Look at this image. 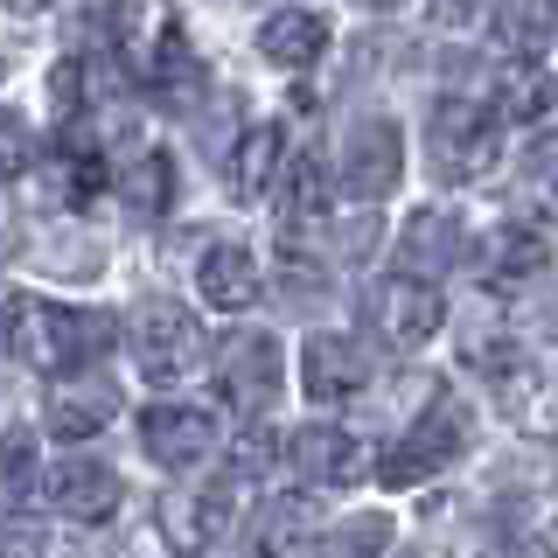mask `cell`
I'll use <instances>...</instances> for the list:
<instances>
[{"label":"cell","mask_w":558,"mask_h":558,"mask_svg":"<svg viewBox=\"0 0 558 558\" xmlns=\"http://www.w3.org/2000/svg\"><path fill=\"white\" fill-rule=\"evenodd\" d=\"M105 342H112V322H105V314L57 307V301H43V293H14L8 301V349H14V363H28V371H43V377H77V363L98 356Z\"/></svg>","instance_id":"obj_1"},{"label":"cell","mask_w":558,"mask_h":558,"mask_svg":"<svg viewBox=\"0 0 558 558\" xmlns=\"http://www.w3.org/2000/svg\"><path fill=\"white\" fill-rule=\"evenodd\" d=\"M468 405H453V398H433L426 412H418V426L398 440L391 453H384V468H377V482L384 488H418V482H433L440 468H453L468 453Z\"/></svg>","instance_id":"obj_2"},{"label":"cell","mask_w":558,"mask_h":558,"mask_svg":"<svg viewBox=\"0 0 558 558\" xmlns=\"http://www.w3.org/2000/svg\"><path fill=\"white\" fill-rule=\"evenodd\" d=\"M363 322H371V336H377L384 349H418V342L440 336L447 301H440V287H433V279L391 272V279H377V287H371V301H363Z\"/></svg>","instance_id":"obj_3"},{"label":"cell","mask_w":558,"mask_h":558,"mask_svg":"<svg viewBox=\"0 0 558 558\" xmlns=\"http://www.w3.org/2000/svg\"><path fill=\"white\" fill-rule=\"evenodd\" d=\"M426 147H433V174H440V182H475V174L496 168L502 126L475 98H447L440 112H433V126H426Z\"/></svg>","instance_id":"obj_4"},{"label":"cell","mask_w":558,"mask_h":558,"mask_svg":"<svg viewBox=\"0 0 558 558\" xmlns=\"http://www.w3.org/2000/svg\"><path fill=\"white\" fill-rule=\"evenodd\" d=\"M126 336H133V363H140V371H147L154 384L182 377L189 363L203 356V328H196V314L174 307V301H140V307H133V322H126Z\"/></svg>","instance_id":"obj_5"},{"label":"cell","mask_w":558,"mask_h":558,"mask_svg":"<svg viewBox=\"0 0 558 558\" xmlns=\"http://www.w3.org/2000/svg\"><path fill=\"white\" fill-rule=\"evenodd\" d=\"M398 174H405V140H398L391 119H363V126L342 133V168H336V182H342L356 203H384V196L398 189Z\"/></svg>","instance_id":"obj_6"},{"label":"cell","mask_w":558,"mask_h":558,"mask_svg":"<svg viewBox=\"0 0 558 558\" xmlns=\"http://www.w3.org/2000/svg\"><path fill=\"white\" fill-rule=\"evenodd\" d=\"M231 517H238L231 482H217V488H182V496L161 502V537H168L174 558H203V551H217L223 537H231Z\"/></svg>","instance_id":"obj_7"},{"label":"cell","mask_w":558,"mask_h":558,"mask_svg":"<svg viewBox=\"0 0 558 558\" xmlns=\"http://www.w3.org/2000/svg\"><path fill=\"white\" fill-rule=\"evenodd\" d=\"M279 377H287V363H279V342L258 336V328H244L217 349V391L231 398L238 412H266L279 398Z\"/></svg>","instance_id":"obj_8"},{"label":"cell","mask_w":558,"mask_h":558,"mask_svg":"<svg viewBox=\"0 0 558 558\" xmlns=\"http://www.w3.org/2000/svg\"><path fill=\"white\" fill-rule=\"evenodd\" d=\"M140 440H147V453L161 468H196V461H209V447H217V418L203 405H147Z\"/></svg>","instance_id":"obj_9"},{"label":"cell","mask_w":558,"mask_h":558,"mask_svg":"<svg viewBox=\"0 0 558 558\" xmlns=\"http://www.w3.org/2000/svg\"><path fill=\"white\" fill-rule=\"evenodd\" d=\"M287 468L314 488H349L363 475V440L342 433V426H301L287 440Z\"/></svg>","instance_id":"obj_10"},{"label":"cell","mask_w":558,"mask_h":558,"mask_svg":"<svg viewBox=\"0 0 558 558\" xmlns=\"http://www.w3.org/2000/svg\"><path fill=\"white\" fill-rule=\"evenodd\" d=\"M363 384H371V363H363V349L349 336H307L301 349V391L314 405H342V398H356Z\"/></svg>","instance_id":"obj_11"},{"label":"cell","mask_w":558,"mask_h":558,"mask_svg":"<svg viewBox=\"0 0 558 558\" xmlns=\"http://www.w3.org/2000/svg\"><path fill=\"white\" fill-rule=\"evenodd\" d=\"M119 496H126V488H119V475L105 461H63L57 475H49V502H57V510L70 517V523H105L119 510Z\"/></svg>","instance_id":"obj_12"},{"label":"cell","mask_w":558,"mask_h":558,"mask_svg":"<svg viewBox=\"0 0 558 558\" xmlns=\"http://www.w3.org/2000/svg\"><path fill=\"white\" fill-rule=\"evenodd\" d=\"M322 49H328V28H322V14H307V8H279V14L258 22V57L272 70H307Z\"/></svg>","instance_id":"obj_13"},{"label":"cell","mask_w":558,"mask_h":558,"mask_svg":"<svg viewBox=\"0 0 558 558\" xmlns=\"http://www.w3.org/2000/svg\"><path fill=\"white\" fill-rule=\"evenodd\" d=\"M196 293L209 307H223V314H244L258 301V266H252V252L244 244H209L203 252V266H196Z\"/></svg>","instance_id":"obj_14"},{"label":"cell","mask_w":558,"mask_h":558,"mask_svg":"<svg viewBox=\"0 0 558 558\" xmlns=\"http://www.w3.org/2000/svg\"><path fill=\"white\" fill-rule=\"evenodd\" d=\"M112 412H119V398H112L105 377H63L57 398H49V433H57V440H92Z\"/></svg>","instance_id":"obj_15"},{"label":"cell","mask_w":558,"mask_h":558,"mask_svg":"<svg viewBox=\"0 0 558 558\" xmlns=\"http://www.w3.org/2000/svg\"><path fill=\"white\" fill-rule=\"evenodd\" d=\"M551 105V77L537 63H502L496 70V92H488L482 112L496 119V126H531V119H545Z\"/></svg>","instance_id":"obj_16"},{"label":"cell","mask_w":558,"mask_h":558,"mask_svg":"<svg viewBox=\"0 0 558 558\" xmlns=\"http://www.w3.org/2000/svg\"><path fill=\"white\" fill-rule=\"evenodd\" d=\"M558 35V0H502L496 8V43L510 49V63H537Z\"/></svg>","instance_id":"obj_17"},{"label":"cell","mask_w":558,"mask_h":558,"mask_svg":"<svg viewBox=\"0 0 558 558\" xmlns=\"http://www.w3.org/2000/svg\"><path fill=\"white\" fill-rule=\"evenodd\" d=\"M545 238L537 231H523V223H510V231H496L488 238V252H482V279L496 293H510V287H523V279H537L545 272Z\"/></svg>","instance_id":"obj_18"},{"label":"cell","mask_w":558,"mask_h":558,"mask_svg":"<svg viewBox=\"0 0 558 558\" xmlns=\"http://www.w3.org/2000/svg\"><path fill=\"white\" fill-rule=\"evenodd\" d=\"M322 217H328V168L322 161H293L287 168V196H279V244H301Z\"/></svg>","instance_id":"obj_19"},{"label":"cell","mask_w":558,"mask_h":558,"mask_svg":"<svg viewBox=\"0 0 558 558\" xmlns=\"http://www.w3.org/2000/svg\"><path fill=\"white\" fill-rule=\"evenodd\" d=\"M279 168H287V140H279V126H252L231 147V168H223V174H231V196L238 203H258Z\"/></svg>","instance_id":"obj_20"},{"label":"cell","mask_w":558,"mask_h":558,"mask_svg":"<svg viewBox=\"0 0 558 558\" xmlns=\"http://www.w3.org/2000/svg\"><path fill=\"white\" fill-rule=\"evenodd\" d=\"M119 203H133L140 217H161V209L174 203V168L168 154H133V161H119Z\"/></svg>","instance_id":"obj_21"},{"label":"cell","mask_w":558,"mask_h":558,"mask_svg":"<svg viewBox=\"0 0 558 558\" xmlns=\"http://www.w3.org/2000/svg\"><path fill=\"white\" fill-rule=\"evenodd\" d=\"M140 70H147V84H154V98H161V105H189V98L203 92V63L189 57L182 28H174V35H168V43L154 49V57L140 63Z\"/></svg>","instance_id":"obj_22"},{"label":"cell","mask_w":558,"mask_h":558,"mask_svg":"<svg viewBox=\"0 0 558 558\" xmlns=\"http://www.w3.org/2000/svg\"><path fill=\"white\" fill-rule=\"evenodd\" d=\"M405 258L418 272H440L461 258V223H447L440 209H418V217L405 223Z\"/></svg>","instance_id":"obj_23"},{"label":"cell","mask_w":558,"mask_h":558,"mask_svg":"<svg viewBox=\"0 0 558 558\" xmlns=\"http://www.w3.org/2000/svg\"><path fill=\"white\" fill-rule=\"evenodd\" d=\"M384 545H391V523H384V517H356L349 531H328L322 545H314V558H377Z\"/></svg>","instance_id":"obj_24"},{"label":"cell","mask_w":558,"mask_h":558,"mask_svg":"<svg viewBox=\"0 0 558 558\" xmlns=\"http://www.w3.org/2000/svg\"><path fill=\"white\" fill-rule=\"evenodd\" d=\"M35 482V440L28 433H8L0 440V502H22Z\"/></svg>","instance_id":"obj_25"},{"label":"cell","mask_w":558,"mask_h":558,"mask_svg":"<svg viewBox=\"0 0 558 558\" xmlns=\"http://www.w3.org/2000/svg\"><path fill=\"white\" fill-rule=\"evenodd\" d=\"M28 161H35V140L22 126V112H0V182L28 174Z\"/></svg>","instance_id":"obj_26"},{"label":"cell","mask_w":558,"mask_h":558,"mask_svg":"<svg viewBox=\"0 0 558 558\" xmlns=\"http://www.w3.org/2000/svg\"><path fill=\"white\" fill-rule=\"evenodd\" d=\"M0 558H49V537L35 531V523H14V531L0 537Z\"/></svg>","instance_id":"obj_27"},{"label":"cell","mask_w":558,"mask_h":558,"mask_svg":"<svg viewBox=\"0 0 558 558\" xmlns=\"http://www.w3.org/2000/svg\"><path fill=\"white\" fill-rule=\"evenodd\" d=\"M266 468H272V440H266V433H252V440L238 447V475H266Z\"/></svg>","instance_id":"obj_28"},{"label":"cell","mask_w":558,"mask_h":558,"mask_svg":"<svg viewBox=\"0 0 558 558\" xmlns=\"http://www.w3.org/2000/svg\"><path fill=\"white\" fill-rule=\"evenodd\" d=\"M531 174L537 182H558V140H537L531 147Z\"/></svg>","instance_id":"obj_29"},{"label":"cell","mask_w":558,"mask_h":558,"mask_svg":"<svg viewBox=\"0 0 558 558\" xmlns=\"http://www.w3.org/2000/svg\"><path fill=\"white\" fill-rule=\"evenodd\" d=\"M14 14H43V8H57V0H8Z\"/></svg>","instance_id":"obj_30"},{"label":"cell","mask_w":558,"mask_h":558,"mask_svg":"<svg viewBox=\"0 0 558 558\" xmlns=\"http://www.w3.org/2000/svg\"><path fill=\"white\" fill-rule=\"evenodd\" d=\"M545 336H558V293L545 301Z\"/></svg>","instance_id":"obj_31"},{"label":"cell","mask_w":558,"mask_h":558,"mask_svg":"<svg viewBox=\"0 0 558 558\" xmlns=\"http://www.w3.org/2000/svg\"><path fill=\"white\" fill-rule=\"evenodd\" d=\"M363 8H377V14H391V8H405V0H363Z\"/></svg>","instance_id":"obj_32"},{"label":"cell","mask_w":558,"mask_h":558,"mask_svg":"<svg viewBox=\"0 0 558 558\" xmlns=\"http://www.w3.org/2000/svg\"><path fill=\"white\" fill-rule=\"evenodd\" d=\"M244 558H279V551H272V545H258V551H244Z\"/></svg>","instance_id":"obj_33"},{"label":"cell","mask_w":558,"mask_h":558,"mask_svg":"<svg viewBox=\"0 0 558 558\" xmlns=\"http://www.w3.org/2000/svg\"><path fill=\"white\" fill-rule=\"evenodd\" d=\"M405 558H418V551H405Z\"/></svg>","instance_id":"obj_34"},{"label":"cell","mask_w":558,"mask_h":558,"mask_svg":"<svg viewBox=\"0 0 558 558\" xmlns=\"http://www.w3.org/2000/svg\"><path fill=\"white\" fill-rule=\"evenodd\" d=\"M0 70H8V63H0Z\"/></svg>","instance_id":"obj_35"}]
</instances>
